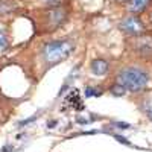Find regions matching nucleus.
<instances>
[{
	"label": "nucleus",
	"instance_id": "f257e3e1",
	"mask_svg": "<svg viewBox=\"0 0 152 152\" xmlns=\"http://www.w3.org/2000/svg\"><path fill=\"white\" fill-rule=\"evenodd\" d=\"M119 84L129 91H140L148 84V75L140 69H126L119 73Z\"/></svg>",
	"mask_w": 152,
	"mask_h": 152
},
{
	"label": "nucleus",
	"instance_id": "f03ea898",
	"mask_svg": "<svg viewBox=\"0 0 152 152\" xmlns=\"http://www.w3.org/2000/svg\"><path fill=\"white\" fill-rule=\"evenodd\" d=\"M73 52V44L70 41H52L46 44L43 53H44V59L50 64H56V62L66 59L70 53Z\"/></svg>",
	"mask_w": 152,
	"mask_h": 152
},
{
	"label": "nucleus",
	"instance_id": "7ed1b4c3",
	"mask_svg": "<svg viewBox=\"0 0 152 152\" xmlns=\"http://www.w3.org/2000/svg\"><path fill=\"white\" fill-rule=\"evenodd\" d=\"M120 28L125 32H128V34H137V32L143 31V24L138 21L137 18H128V20H125L120 24Z\"/></svg>",
	"mask_w": 152,
	"mask_h": 152
},
{
	"label": "nucleus",
	"instance_id": "20e7f679",
	"mask_svg": "<svg viewBox=\"0 0 152 152\" xmlns=\"http://www.w3.org/2000/svg\"><path fill=\"white\" fill-rule=\"evenodd\" d=\"M91 72L94 75H99V76H102L108 72V62L104 61V59H96L91 62Z\"/></svg>",
	"mask_w": 152,
	"mask_h": 152
},
{
	"label": "nucleus",
	"instance_id": "39448f33",
	"mask_svg": "<svg viewBox=\"0 0 152 152\" xmlns=\"http://www.w3.org/2000/svg\"><path fill=\"white\" fill-rule=\"evenodd\" d=\"M138 50L142 52V55L149 56L152 53V38L146 37L143 40H140V43H138Z\"/></svg>",
	"mask_w": 152,
	"mask_h": 152
},
{
	"label": "nucleus",
	"instance_id": "423d86ee",
	"mask_svg": "<svg viewBox=\"0 0 152 152\" xmlns=\"http://www.w3.org/2000/svg\"><path fill=\"white\" fill-rule=\"evenodd\" d=\"M149 3V0H131V5H129V9L132 12H140L146 8V5Z\"/></svg>",
	"mask_w": 152,
	"mask_h": 152
},
{
	"label": "nucleus",
	"instance_id": "0eeeda50",
	"mask_svg": "<svg viewBox=\"0 0 152 152\" xmlns=\"http://www.w3.org/2000/svg\"><path fill=\"white\" fill-rule=\"evenodd\" d=\"M125 91H126V88H125L122 84H116V85L113 87V90H111V93H113L114 96H123Z\"/></svg>",
	"mask_w": 152,
	"mask_h": 152
},
{
	"label": "nucleus",
	"instance_id": "6e6552de",
	"mask_svg": "<svg viewBox=\"0 0 152 152\" xmlns=\"http://www.w3.org/2000/svg\"><path fill=\"white\" fill-rule=\"evenodd\" d=\"M85 96L90 97V96H100V91H94L93 88H87L85 90Z\"/></svg>",
	"mask_w": 152,
	"mask_h": 152
},
{
	"label": "nucleus",
	"instance_id": "1a4fd4ad",
	"mask_svg": "<svg viewBox=\"0 0 152 152\" xmlns=\"http://www.w3.org/2000/svg\"><path fill=\"white\" fill-rule=\"evenodd\" d=\"M116 138H117V142H120V143H125V145H128V146L131 145V143H129L128 140H126V138H123V137H119V135H116Z\"/></svg>",
	"mask_w": 152,
	"mask_h": 152
},
{
	"label": "nucleus",
	"instance_id": "9d476101",
	"mask_svg": "<svg viewBox=\"0 0 152 152\" xmlns=\"http://www.w3.org/2000/svg\"><path fill=\"white\" fill-rule=\"evenodd\" d=\"M55 125H56V122L53 120V122H50V123H47V128H53Z\"/></svg>",
	"mask_w": 152,
	"mask_h": 152
},
{
	"label": "nucleus",
	"instance_id": "9b49d317",
	"mask_svg": "<svg viewBox=\"0 0 152 152\" xmlns=\"http://www.w3.org/2000/svg\"><path fill=\"white\" fill-rule=\"evenodd\" d=\"M148 117H149V119H151V120H152V108H151V110H149V111H148Z\"/></svg>",
	"mask_w": 152,
	"mask_h": 152
},
{
	"label": "nucleus",
	"instance_id": "f8f14e48",
	"mask_svg": "<svg viewBox=\"0 0 152 152\" xmlns=\"http://www.w3.org/2000/svg\"><path fill=\"white\" fill-rule=\"evenodd\" d=\"M46 2H55V0H46Z\"/></svg>",
	"mask_w": 152,
	"mask_h": 152
}]
</instances>
